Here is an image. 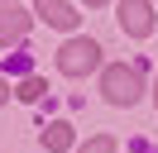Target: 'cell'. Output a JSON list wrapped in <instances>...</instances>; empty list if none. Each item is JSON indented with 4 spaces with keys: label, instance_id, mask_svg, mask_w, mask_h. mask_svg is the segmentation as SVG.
<instances>
[{
    "label": "cell",
    "instance_id": "6da1fadb",
    "mask_svg": "<svg viewBox=\"0 0 158 153\" xmlns=\"http://www.w3.org/2000/svg\"><path fill=\"white\" fill-rule=\"evenodd\" d=\"M139 91H144V72L129 62H110L106 72H101V96H106L110 105H134Z\"/></svg>",
    "mask_w": 158,
    "mask_h": 153
},
{
    "label": "cell",
    "instance_id": "7a4b0ae2",
    "mask_svg": "<svg viewBox=\"0 0 158 153\" xmlns=\"http://www.w3.org/2000/svg\"><path fill=\"white\" fill-rule=\"evenodd\" d=\"M96 62H101V43L96 38H72L58 53V72L62 76H86V72H96Z\"/></svg>",
    "mask_w": 158,
    "mask_h": 153
},
{
    "label": "cell",
    "instance_id": "3957f363",
    "mask_svg": "<svg viewBox=\"0 0 158 153\" xmlns=\"http://www.w3.org/2000/svg\"><path fill=\"white\" fill-rule=\"evenodd\" d=\"M120 24H125V34L148 38L153 34V5L148 0H120Z\"/></svg>",
    "mask_w": 158,
    "mask_h": 153
},
{
    "label": "cell",
    "instance_id": "277c9868",
    "mask_svg": "<svg viewBox=\"0 0 158 153\" xmlns=\"http://www.w3.org/2000/svg\"><path fill=\"white\" fill-rule=\"evenodd\" d=\"M34 14L48 19L53 29H77V24H81V14L67 5V0H39V5H34Z\"/></svg>",
    "mask_w": 158,
    "mask_h": 153
},
{
    "label": "cell",
    "instance_id": "5b68a950",
    "mask_svg": "<svg viewBox=\"0 0 158 153\" xmlns=\"http://www.w3.org/2000/svg\"><path fill=\"white\" fill-rule=\"evenodd\" d=\"M24 34H29V14L19 5H5L0 10V43H19Z\"/></svg>",
    "mask_w": 158,
    "mask_h": 153
},
{
    "label": "cell",
    "instance_id": "8992f818",
    "mask_svg": "<svg viewBox=\"0 0 158 153\" xmlns=\"http://www.w3.org/2000/svg\"><path fill=\"white\" fill-rule=\"evenodd\" d=\"M43 148H48V153L72 148V124H67V120H53L48 129H43Z\"/></svg>",
    "mask_w": 158,
    "mask_h": 153
},
{
    "label": "cell",
    "instance_id": "52a82bcc",
    "mask_svg": "<svg viewBox=\"0 0 158 153\" xmlns=\"http://www.w3.org/2000/svg\"><path fill=\"white\" fill-rule=\"evenodd\" d=\"M43 91H48V86H43V81H39V76H24V81H19V86H15V96H19V101H39V96H43Z\"/></svg>",
    "mask_w": 158,
    "mask_h": 153
},
{
    "label": "cell",
    "instance_id": "ba28073f",
    "mask_svg": "<svg viewBox=\"0 0 158 153\" xmlns=\"http://www.w3.org/2000/svg\"><path fill=\"white\" fill-rule=\"evenodd\" d=\"M77 153H115V139H110V134H96V139H86Z\"/></svg>",
    "mask_w": 158,
    "mask_h": 153
},
{
    "label": "cell",
    "instance_id": "9c48e42d",
    "mask_svg": "<svg viewBox=\"0 0 158 153\" xmlns=\"http://www.w3.org/2000/svg\"><path fill=\"white\" fill-rule=\"evenodd\" d=\"M5 96H10V86H5V81H0V101H5Z\"/></svg>",
    "mask_w": 158,
    "mask_h": 153
},
{
    "label": "cell",
    "instance_id": "30bf717a",
    "mask_svg": "<svg viewBox=\"0 0 158 153\" xmlns=\"http://www.w3.org/2000/svg\"><path fill=\"white\" fill-rule=\"evenodd\" d=\"M91 5H106V0H91Z\"/></svg>",
    "mask_w": 158,
    "mask_h": 153
},
{
    "label": "cell",
    "instance_id": "8fae6325",
    "mask_svg": "<svg viewBox=\"0 0 158 153\" xmlns=\"http://www.w3.org/2000/svg\"><path fill=\"white\" fill-rule=\"evenodd\" d=\"M153 101H158V86H153Z\"/></svg>",
    "mask_w": 158,
    "mask_h": 153
},
{
    "label": "cell",
    "instance_id": "7c38bea8",
    "mask_svg": "<svg viewBox=\"0 0 158 153\" xmlns=\"http://www.w3.org/2000/svg\"><path fill=\"white\" fill-rule=\"evenodd\" d=\"M0 5H5V0H0Z\"/></svg>",
    "mask_w": 158,
    "mask_h": 153
}]
</instances>
